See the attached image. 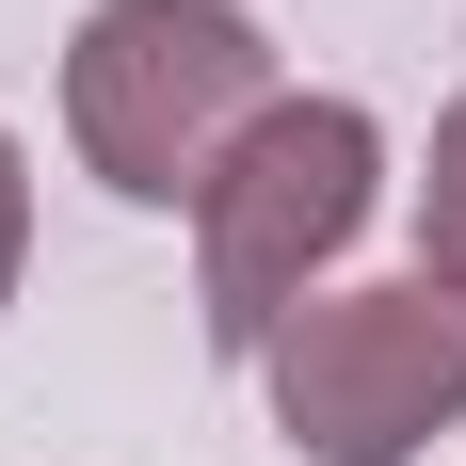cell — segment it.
I'll list each match as a JSON object with an SVG mask.
<instances>
[{"label":"cell","instance_id":"277c9868","mask_svg":"<svg viewBox=\"0 0 466 466\" xmlns=\"http://www.w3.org/2000/svg\"><path fill=\"white\" fill-rule=\"evenodd\" d=\"M402 209H419V274H451V289H466V96L434 113V145H419V177H402Z\"/></svg>","mask_w":466,"mask_h":466},{"label":"cell","instance_id":"3957f363","mask_svg":"<svg viewBox=\"0 0 466 466\" xmlns=\"http://www.w3.org/2000/svg\"><path fill=\"white\" fill-rule=\"evenodd\" d=\"M289 466H419L466 419V289L451 274H386V289H306L258 354Z\"/></svg>","mask_w":466,"mask_h":466},{"label":"cell","instance_id":"7a4b0ae2","mask_svg":"<svg viewBox=\"0 0 466 466\" xmlns=\"http://www.w3.org/2000/svg\"><path fill=\"white\" fill-rule=\"evenodd\" d=\"M386 209V129L354 96H274L258 129L226 145V177L193 193V306H209V354H274V322L354 258V226Z\"/></svg>","mask_w":466,"mask_h":466},{"label":"cell","instance_id":"6da1fadb","mask_svg":"<svg viewBox=\"0 0 466 466\" xmlns=\"http://www.w3.org/2000/svg\"><path fill=\"white\" fill-rule=\"evenodd\" d=\"M274 96H289L274 33L241 0H96L81 33H65V145L129 209H193Z\"/></svg>","mask_w":466,"mask_h":466},{"label":"cell","instance_id":"5b68a950","mask_svg":"<svg viewBox=\"0 0 466 466\" xmlns=\"http://www.w3.org/2000/svg\"><path fill=\"white\" fill-rule=\"evenodd\" d=\"M16 274H33V161H16V129H0V306H16Z\"/></svg>","mask_w":466,"mask_h":466}]
</instances>
